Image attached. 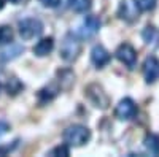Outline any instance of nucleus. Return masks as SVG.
Wrapping results in <instances>:
<instances>
[{
    "instance_id": "obj_1",
    "label": "nucleus",
    "mask_w": 159,
    "mask_h": 157,
    "mask_svg": "<svg viewBox=\"0 0 159 157\" xmlns=\"http://www.w3.org/2000/svg\"><path fill=\"white\" fill-rule=\"evenodd\" d=\"M62 138L65 141V145H69V146H73V148L84 146L91 140V130L86 125L75 124V125H70L64 130Z\"/></svg>"
},
{
    "instance_id": "obj_2",
    "label": "nucleus",
    "mask_w": 159,
    "mask_h": 157,
    "mask_svg": "<svg viewBox=\"0 0 159 157\" xmlns=\"http://www.w3.org/2000/svg\"><path fill=\"white\" fill-rule=\"evenodd\" d=\"M80 52H81V41L73 32H69L61 43V49H59L61 57L65 62H72L78 57Z\"/></svg>"
},
{
    "instance_id": "obj_3",
    "label": "nucleus",
    "mask_w": 159,
    "mask_h": 157,
    "mask_svg": "<svg viewBox=\"0 0 159 157\" xmlns=\"http://www.w3.org/2000/svg\"><path fill=\"white\" fill-rule=\"evenodd\" d=\"M100 19L97 16H84L81 21H80V24L76 25V29L73 30V33L80 38V40H89V38H92L100 29Z\"/></svg>"
},
{
    "instance_id": "obj_4",
    "label": "nucleus",
    "mask_w": 159,
    "mask_h": 157,
    "mask_svg": "<svg viewBox=\"0 0 159 157\" xmlns=\"http://www.w3.org/2000/svg\"><path fill=\"white\" fill-rule=\"evenodd\" d=\"M18 32L22 40H32L43 33V22L38 18H25L18 22Z\"/></svg>"
},
{
    "instance_id": "obj_5",
    "label": "nucleus",
    "mask_w": 159,
    "mask_h": 157,
    "mask_svg": "<svg viewBox=\"0 0 159 157\" xmlns=\"http://www.w3.org/2000/svg\"><path fill=\"white\" fill-rule=\"evenodd\" d=\"M84 95L89 98V102L94 105L96 108L107 110L108 105H110L108 95L105 94V90H103L102 86H99V84H89V86L84 89Z\"/></svg>"
},
{
    "instance_id": "obj_6",
    "label": "nucleus",
    "mask_w": 159,
    "mask_h": 157,
    "mask_svg": "<svg viewBox=\"0 0 159 157\" xmlns=\"http://www.w3.org/2000/svg\"><path fill=\"white\" fill-rule=\"evenodd\" d=\"M115 56L119 62H123L127 68H130V70L135 68V65H137V51L130 43L119 45L115 51Z\"/></svg>"
},
{
    "instance_id": "obj_7",
    "label": "nucleus",
    "mask_w": 159,
    "mask_h": 157,
    "mask_svg": "<svg viewBox=\"0 0 159 157\" xmlns=\"http://www.w3.org/2000/svg\"><path fill=\"white\" fill-rule=\"evenodd\" d=\"M137 105L135 102L126 97L123 100H119V103L116 105V108H115V116L118 117L119 121H130V119H134V117L137 116Z\"/></svg>"
},
{
    "instance_id": "obj_8",
    "label": "nucleus",
    "mask_w": 159,
    "mask_h": 157,
    "mask_svg": "<svg viewBox=\"0 0 159 157\" xmlns=\"http://www.w3.org/2000/svg\"><path fill=\"white\" fill-rule=\"evenodd\" d=\"M140 10L135 3V0H121L118 8V16L126 22H134L135 19H139Z\"/></svg>"
},
{
    "instance_id": "obj_9",
    "label": "nucleus",
    "mask_w": 159,
    "mask_h": 157,
    "mask_svg": "<svg viewBox=\"0 0 159 157\" xmlns=\"http://www.w3.org/2000/svg\"><path fill=\"white\" fill-rule=\"evenodd\" d=\"M143 76L148 84H153L159 80V59L156 56H150L143 62Z\"/></svg>"
},
{
    "instance_id": "obj_10",
    "label": "nucleus",
    "mask_w": 159,
    "mask_h": 157,
    "mask_svg": "<svg viewBox=\"0 0 159 157\" xmlns=\"http://www.w3.org/2000/svg\"><path fill=\"white\" fill-rule=\"evenodd\" d=\"M111 60V54L105 49V46L102 45H96L91 49V63L96 68H103L105 65H108Z\"/></svg>"
},
{
    "instance_id": "obj_11",
    "label": "nucleus",
    "mask_w": 159,
    "mask_h": 157,
    "mask_svg": "<svg viewBox=\"0 0 159 157\" xmlns=\"http://www.w3.org/2000/svg\"><path fill=\"white\" fill-rule=\"evenodd\" d=\"M59 92H61V89H59L57 86H54V84H48V86H45L43 89H40V90H38L37 98H38V102L42 103V105H45V103H49V102L54 100V98L59 95Z\"/></svg>"
},
{
    "instance_id": "obj_12",
    "label": "nucleus",
    "mask_w": 159,
    "mask_h": 157,
    "mask_svg": "<svg viewBox=\"0 0 159 157\" xmlns=\"http://www.w3.org/2000/svg\"><path fill=\"white\" fill-rule=\"evenodd\" d=\"M52 49H54V38L46 37V38H42L40 41H37V45L34 46V54L37 57H45Z\"/></svg>"
},
{
    "instance_id": "obj_13",
    "label": "nucleus",
    "mask_w": 159,
    "mask_h": 157,
    "mask_svg": "<svg viewBox=\"0 0 159 157\" xmlns=\"http://www.w3.org/2000/svg\"><path fill=\"white\" fill-rule=\"evenodd\" d=\"M142 38H143V41L147 43L148 46H151V48H157L159 46V30L156 27H153V25H147V27L143 29Z\"/></svg>"
},
{
    "instance_id": "obj_14",
    "label": "nucleus",
    "mask_w": 159,
    "mask_h": 157,
    "mask_svg": "<svg viewBox=\"0 0 159 157\" xmlns=\"http://www.w3.org/2000/svg\"><path fill=\"white\" fill-rule=\"evenodd\" d=\"M22 51H24V48L21 45H13L11 43V48L3 49L2 52H0V62L7 63V62H10L13 59H16L19 54H22Z\"/></svg>"
},
{
    "instance_id": "obj_15",
    "label": "nucleus",
    "mask_w": 159,
    "mask_h": 157,
    "mask_svg": "<svg viewBox=\"0 0 159 157\" xmlns=\"http://www.w3.org/2000/svg\"><path fill=\"white\" fill-rule=\"evenodd\" d=\"M143 146L150 154L159 155V135L156 133H148L143 140Z\"/></svg>"
},
{
    "instance_id": "obj_16",
    "label": "nucleus",
    "mask_w": 159,
    "mask_h": 157,
    "mask_svg": "<svg viewBox=\"0 0 159 157\" xmlns=\"http://www.w3.org/2000/svg\"><path fill=\"white\" fill-rule=\"evenodd\" d=\"M69 7L75 13H86L92 7V0H69Z\"/></svg>"
},
{
    "instance_id": "obj_17",
    "label": "nucleus",
    "mask_w": 159,
    "mask_h": 157,
    "mask_svg": "<svg viewBox=\"0 0 159 157\" xmlns=\"http://www.w3.org/2000/svg\"><path fill=\"white\" fill-rule=\"evenodd\" d=\"M13 43V30L10 25H0V46Z\"/></svg>"
},
{
    "instance_id": "obj_18",
    "label": "nucleus",
    "mask_w": 159,
    "mask_h": 157,
    "mask_svg": "<svg viewBox=\"0 0 159 157\" xmlns=\"http://www.w3.org/2000/svg\"><path fill=\"white\" fill-rule=\"evenodd\" d=\"M22 89H24V84L18 80V78H11V80L7 83V90H8V94H10V95H16V94H19Z\"/></svg>"
},
{
    "instance_id": "obj_19",
    "label": "nucleus",
    "mask_w": 159,
    "mask_h": 157,
    "mask_svg": "<svg viewBox=\"0 0 159 157\" xmlns=\"http://www.w3.org/2000/svg\"><path fill=\"white\" fill-rule=\"evenodd\" d=\"M48 155H52V157H56V155H62V157H67V155H70V146L69 145H59V146H56V148H52L49 152H48Z\"/></svg>"
},
{
    "instance_id": "obj_20",
    "label": "nucleus",
    "mask_w": 159,
    "mask_h": 157,
    "mask_svg": "<svg viewBox=\"0 0 159 157\" xmlns=\"http://www.w3.org/2000/svg\"><path fill=\"white\" fill-rule=\"evenodd\" d=\"M140 11H153L157 5V0H135Z\"/></svg>"
},
{
    "instance_id": "obj_21",
    "label": "nucleus",
    "mask_w": 159,
    "mask_h": 157,
    "mask_svg": "<svg viewBox=\"0 0 159 157\" xmlns=\"http://www.w3.org/2000/svg\"><path fill=\"white\" fill-rule=\"evenodd\" d=\"M40 3L46 8H56V7H59L61 0H40Z\"/></svg>"
},
{
    "instance_id": "obj_22",
    "label": "nucleus",
    "mask_w": 159,
    "mask_h": 157,
    "mask_svg": "<svg viewBox=\"0 0 159 157\" xmlns=\"http://www.w3.org/2000/svg\"><path fill=\"white\" fill-rule=\"evenodd\" d=\"M18 146V141H15V143H13V145H7V146H2V148H0V155H7L8 152H11L13 149H15Z\"/></svg>"
},
{
    "instance_id": "obj_23",
    "label": "nucleus",
    "mask_w": 159,
    "mask_h": 157,
    "mask_svg": "<svg viewBox=\"0 0 159 157\" xmlns=\"http://www.w3.org/2000/svg\"><path fill=\"white\" fill-rule=\"evenodd\" d=\"M8 130H10V124H8L7 121H2V119H0V138H2V137L8 132Z\"/></svg>"
},
{
    "instance_id": "obj_24",
    "label": "nucleus",
    "mask_w": 159,
    "mask_h": 157,
    "mask_svg": "<svg viewBox=\"0 0 159 157\" xmlns=\"http://www.w3.org/2000/svg\"><path fill=\"white\" fill-rule=\"evenodd\" d=\"M5 2H7V0H0V10L5 7Z\"/></svg>"
},
{
    "instance_id": "obj_25",
    "label": "nucleus",
    "mask_w": 159,
    "mask_h": 157,
    "mask_svg": "<svg viewBox=\"0 0 159 157\" xmlns=\"http://www.w3.org/2000/svg\"><path fill=\"white\" fill-rule=\"evenodd\" d=\"M10 2H18V0H10Z\"/></svg>"
},
{
    "instance_id": "obj_26",
    "label": "nucleus",
    "mask_w": 159,
    "mask_h": 157,
    "mask_svg": "<svg viewBox=\"0 0 159 157\" xmlns=\"http://www.w3.org/2000/svg\"><path fill=\"white\" fill-rule=\"evenodd\" d=\"M0 87H2V86H0Z\"/></svg>"
}]
</instances>
